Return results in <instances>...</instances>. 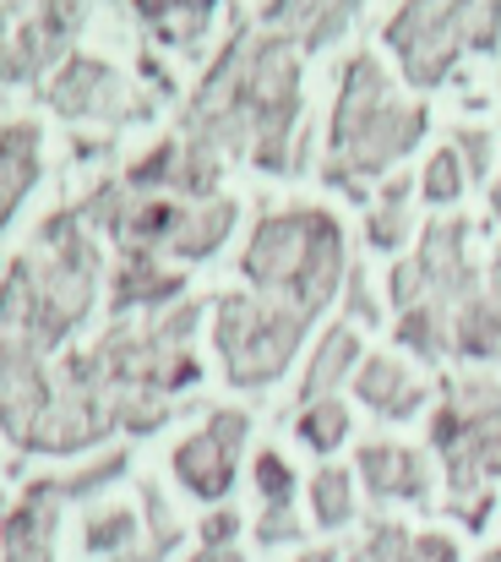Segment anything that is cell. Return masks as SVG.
I'll return each instance as SVG.
<instances>
[{"instance_id": "6da1fadb", "label": "cell", "mask_w": 501, "mask_h": 562, "mask_svg": "<svg viewBox=\"0 0 501 562\" xmlns=\"http://www.w3.org/2000/svg\"><path fill=\"white\" fill-rule=\"evenodd\" d=\"M246 279L257 295L284 301L306 323L328 306L343 284V235L338 218L322 207H289L257 224L246 246Z\"/></svg>"}, {"instance_id": "7a4b0ae2", "label": "cell", "mask_w": 501, "mask_h": 562, "mask_svg": "<svg viewBox=\"0 0 501 562\" xmlns=\"http://www.w3.org/2000/svg\"><path fill=\"white\" fill-rule=\"evenodd\" d=\"M300 334H306V317L289 312L284 301H267V295H229L218 301V356H224V372L240 387H262L284 372L300 350Z\"/></svg>"}, {"instance_id": "3957f363", "label": "cell", "mask_w": 501, "mask_h": 562, "mask_svg": "<svg viewBox=\"0 0 501 562\" xmlns=\"http://www.w3.org/2000/svg\"><path fill=\"white\" fill-rule=\"evenodd\" d=\"M251 420L240 409H218L196 437H185L174 448V475L191 497L202 503H218L229 486H235V459H240V442H246Z\"/></svg>"}, {"instance_id": "277c9868", "label": "cell", "mask_w": 501, "mask_h": 562, "mask_svg": "<svg viewBox=\"0 0 501 562\" xmlns=\"http://www.w3.org/2000/svg\"><path fill=\"white\" fill-rule=\"evenodd\" d=\"M354 393L387 420H409L425 404V382L392 356H371L365 367H354Z\"/></svg>"}, {"instance_id": "5b68a950", "label": "cell", "mask_w": 501, "mask_h": 562, "mask_svg": "<svg viewBox=\"0 0 501 562\" xmlns=\"http://www.w3.org/2000/svg\"><path fill=\"white\" fill-rule=\"evenodd\" d=\"M360 475L371 497H425V459L398 442H365L360 448Z\"/></svg>"}, {"instance_id": "8992f818", "label": "cell", "mask_w": 501, "mask_h": 562, "mask_svg": "<svg viewBox=\"0 0 501 562\" xmlns=\"http://www.w3.org/2000/svg\"><path fill=\"white\" fill-rule=\"evenodd\" d=\"M121 99H126V88L99 60H71L55 82V110H66V115H121Z\"/></svg>"}, {"instance_id": "52a82bcc", "label": "cell", "mask_w": 501, "mask_h": 562, "mask_svg": "<svg viewBox=\"0 0 501 562\" xmlns=\"http://www.w3.org/2000/svg\"><path fill=\"white\" fill-rule=\"evenodd\" d=\"M354 361H360V339H354V328H343V323L328 328V334H322V345H317V356H311V367H306V387H300V398H306V404L333 398V387L354 372Z\"/></svg>"}, {"instance_id": "ba28073f", "label": "cell", "mask_w": 501, "mask_h": 562, "mask_svg": "<svg viewBox=\"0 0 501 562\" xmlns=\"http://www.w3.org/2000/svg\"><path fill=\"white\" fill-rule=\"evenodd\" d=\"M137 11H143V22L159 27V38H169V44H191V38L207 27L213 0H137Z\"/></svg>"}, {"instance_id": "9c48e42d", "label": "cell", "mask_w": 501, "mask_h": 562, "mask_svg": "<svg viewBox=\"0 0 501 562\" xmlns=\"http://www.w3.org/2000/svg\"><path fill=\"white\" fill-rule=\"evenodd\" d=\"M311 519L322 530H343L354 519V481H349V470H322L311 481Z\"/></svg>"}, {"instance_id": "30bf717a", "label": "cell", "mask_w": 501, "mask_h": 562, "mask_svg": "<svg viewBox=\"0 0 501 562\" xmlns=\"http://www.w3.org/2000/svg\"><path fill=\"white\" fill-rule=\"evenodd\" d=\"M300 437H306V448L333 453L338 442L349 437V404H338V398H317V404H306V409H300Z\"/></svg>"}, {"instance_id": "8fae6325", "label": "cell", "mask_w": 501, "mask_h": 562, "mask_svg": "<svg viewBox=\"0 0 501 562\" xmlns=\"http://www.w3.org/2000/svg\"><path fill=\"white\" fill-rule=\"evenodd\" d=\"M469 187V176H464V159H458V148H436L431 154V165H425V202H436V207H447V202H458Z\"/></svg>"}, {"instance_id": "7c38bea8", "label": "cell", "mask_w": 501, "mask_h": 562, "mask_svg": "<svg viewBox=\"0 0 501 562\" xmlns=\"http://www.w3.org/2000/svg\"><path fill=\"white\" fill-rule=\"evenodd\" d=\"M403 181H392L387 196H382V207L371 213V246H382V251H392V246H403L409 240V207H403Z\"/></svg>"}, {"instance_id": "4fadbf2b", "label": "cell", "mask_w": 501, "mask_h": 562, "mask_svg": "<svg viewBox=\"0 0 501 562\" xmlns=\"http://www.w3.org/2000/svg\"><path fill=\"white\" fill-rule=\"evenodd\" d=\"M257 492L267 497V508H289V497H295V470L273 448L257 459Z\"/></svg>"}, {"instance_id": "5bb4252c", "label": "cell", "mask_w": 501, "mask_h": 562, "mask_svg": "<svg viewBox=\"0 0 501 562\" xmlns=\"http://www.w3.org/2000/svg\"><path fill=\"white\" fill-rule=\"evenodd\" d=\"M132 536H137V519H132L126 508H110V514H99V519L88 525V547H93V552H126Z\"/></svg>"}, {"instance_id": "9a60e30c", "label": "cell", "mask_w": 501, "mask_h": 562, "mask_svg": "<svg viewBox=\"0 0 501 562\" xmlns=\"http://www.w3.org/2000/svg\"><path fill=\"white\" fill-rule=\"evenodd\" d=\"M453 148H458L469 181H486V176H491V159H497V137H491V132H475V126H469V132H458Z\"/></svg>"}, {"instance_id": "2e32d148", "label": "cell", "mask_w": 501, "mask_h": 562, "mask_svg": "<svg viewBox=\"0 0 501 562\" xmlns=\"http://www.w3.org/2000/svg\"><path fill=\"white\" fill-rule=\"evenodd\" d=\"M409 562H458V541L453 536H436V530L409 536Z\"/></svg>"}, {"instance_id": "e0dca14e", "label": "cell", "mask_w": 501, "mask_h": 562, "mask_svg": "<svg viewBox=\"0 0 501 562\" xmlns=\"http://www.w3.org/2000/svg\"><path fill=\"white\" fill-rule=\"evenodd\" d=\"M295 536H300V530H295V514H289V508H267V514H262V541H267V547H273V541H295Z\"/></svg>"}, {"instance_id": "ac0fdd59", "label": "cell", "mask_w": 501, "mask_h": 562, "mask_svg": "<svg viewBox=\"0 0 501 562\" xmlns=\"http://www.w3.org/2000/svg\"><path fill=\"white\" fill-rule=\"evenodd\" d=\"M480 290H486V306L497 312V328H501V251L491 257V273H486V284H480ZM497 361H501V356H497Z\"/></svg>"}, {"instance_id": "d6986e66", "label": "cell", "mask_w": 501, "mask_h": 562, "mask_svg": "<svg viewBox=\"0 0 501 562\" xmlns=\"http://www.w3.org/2000/svg\"><path fill=\"white\" fill-rule=\"evenodd\" d=\"M196 562H240V558H235V552H202Z\"/></svg>"}, {"instance_id": "ffe728a7", "label": "cell", "mask_w": 501, "mask_h": 562, "mask_svg": "<svg viewBox=\"0 0 501 562\" xmlns=\"http://www.w3.org/2000/svg\"><path fill=\"white\" fill-rule=\"evenodd\" d=\"M491 213L501 218V176H497V187H491Z\"/></svg>"}, {"instance_id": "44dd1931", "label": "cell", "mask_w": 501, "mask_h": 562, "mask_svg": "<svg viewBox=\"0 0 501 562\" xmlns=\"http://www.w3.org/2000/svg\"><path fill=\"white\" fill-rule=\"evenodd\" d=\"M300 562H333V552H306Z\"/></svg>"}, {"instance_id": "7402d4cb", "label": "cell", "mask_w": 501, "mask_h": 562, "mask_svg": "<svg viewBox=\"0 0 501 562\" xmlns=\"http://www.w3.org/2000/svg\"><path fill=\"white\" fill-rule=\"evenodd\" d=\"M480 562H501V547H491V552H486V558H480Z\"/></svg>"}]
</instances>
